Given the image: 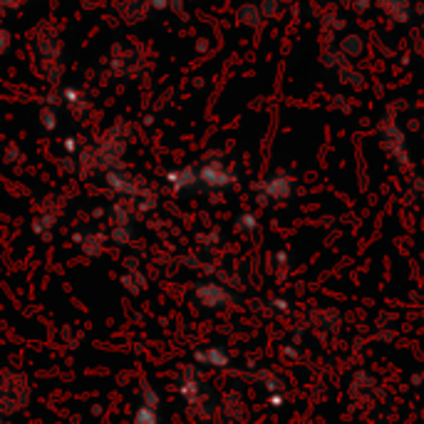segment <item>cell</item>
<instances>
[{
	"label": "cell",
	"instance_id": "6da1fadb",
	"mask_svg": "<svg viewBox=\"0 0 424 424\" xmlns=\"http://www.w3.org/2000/svg\"><path fill=\"white\" fill-rule=\"evenodd\" d=\"M30 397H33V385H30L28 375L5 367L0 372V415L13 417L23 412L30 405Z\"/></svg>",
	"mask_w": 424,
	"mask_h": 424
},
{
	"label": "cell",
	"instance_id": "3957f363",
	"mask_svg": "<svg viewBox=\"0 0 424 424\" xmlns=\"http://www.w3.org/2000/svg\"><path fill=\"white\" fill-rule=\"evenodd\" d=\"M194 295L204 308H224L231 300V293L219 283H199Z\"/></svg>",
	"mask_w": 424,
	"mask_h": 424
},
{
	"label": "cell",
	"instance_id": "277c9868",
	"mask_svg": "<svg viewBox=\"0 0 424 424\" xmlns=\"http://www.w3.org/2000/svg\"><path fill=\"white\" fill-rule=\"evenodd\" d=\"M75 241H77L80 251H82L85 256H89V259H94V256L102 254V234H97V231H82V234L75 236Z\"/></svg>",
	"mask_w": 424,
	"mask_h": 424
},
{
	"label": "cell",
	"instance_id": "5b68a950",
	"mask_svg": "<svg viewBox=\"0 0 424 424\" xmlns=\"http://www.w3.org/2000/svg\"><path fill=\"white\" fill-rule=\"evenodd\" d=\"M122 286L127 288L129 293H144V288H146V276H144V271L139 268L137 263H132L129 261L127 263V268H124V273H122Z\"/></svg>",
	"mask_w": 424,
	"mask_h": 424
},
{
	"label": "cell",
	"instance_id": "8992f818",
	"mask_svg": "<svg viewBox=\"0 0 424 424\" xmlns=\"http://www.w3.org/2000/svg\"><path fill=\"white\" fill-rule=\"evenodd\" d=\"M194 357L201 362V365H209V367H226L229 365V355H226L224 350H219V347H206V350L196 352Z\"/></svg>",
	"mask_w": 424,
	"mask_h": 424
},
{
	"label": "cell",
	"instance_id": "7a4b0ae2",
	"mask_svg": "<svg viewBox=\"0 0 424 424\" xmlns=\"http://www.w3.org/2000/svg\"><path fill=\"white\" fill-rule=\"evenodd\" d=\"M132 424H159V392L151 385H141L139 407L134 410Z\"/></svg>",
	"mask_w": 424,
	"mask_h": 424
},
{
	"label": "cell",
	"instance_id": "ba28073f",
	"mask_svg": "<svg viewBox=\"0 0 424 424\" xmlns=\"http://www.w3.org/2000/svg\"><path fill=\"white\" fill-rule=\"evenodd\" d=\"M0 424H15L10 417H5V415H0Z\"/></svg>",
	"mask_w": 424,
	"mask_h": 424
},
{
	"label": "cell",
	"instance_id": "52a82bcc",
	"mask_svg": "<svg viewBox=\"0 0 424 424\" xmlns=\"http://www.w3.org/2000/svg\"><path fill=\"white\" fill-rule=\"evenodd\" d=\"M112 239L117 246H127L129 241H132V229H129V226H114Z\"/></svg>",
	"mask_w": 424,
	"mask_h": 424
}]
</instances>
